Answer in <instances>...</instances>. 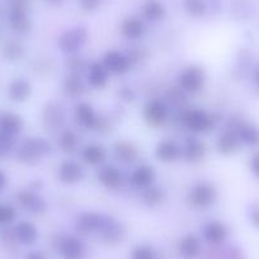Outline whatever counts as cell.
I'll use <instances>...</instances> for the list:
<instances>
[{"label": "cell", "instance_id": "1", "mask_svg": "<svg viewBox=\"0 0 259 259\" xmlns=\"http://www.w3.org/2000/svg\"><path fill=\"white\" fill-rule=\"evenodd\" d=\"M51 151V146L45 139L29 138L26 139L17 150V156L19 160L28 165H33L41 161L44 156Z\"/></svg>", "mask_w": 259, "mask_h": 259}, {"label": "cell", "instance_id": "2", "mask_svg": "<svg viewBox=\"0 0 259 259\" xmlns=\"http://www.w3.org/2000/svg\"><path fill=\"white\" fill-rule=\"evenodd\" d=\"M218 200V191L210 182H198L191 188L188 201L196 208H207Z\"/></svg>", "mask_w": 259, "mask_h": 259}, {"label": "cell", "instance_id": "3", "mask_svg": "<svg viewBox=\"0 0 259 259\" xmlns=\"http://www.w3.org/2000/svg\"><path fill=\"white\" fill-rule=\"evenodd\" d=\"M183 123L189 131L194 134H205L213 127L215 119L206 111L198 108H191L183 114Z\"/></svg>", "mask_w": 259, "mask_h": 259}, {"label": "cell", "instance_id": "4", "mask_svg": "<svg viewBox=\"0 0 259 259\" xmlns=\"http://www.w3.org/2000/svg\"><path fill=\"white\" fill-rule=\"evenodd\" d=\"M205 71L202 68L196 66V65H191V66L186 68L178 76L179 88L184 92H189V93L201 91L205 85Z\"/></svg>", "mask_w": 259, "mask_h": 259}, {"label": "cell", "instance_id": "5", "mask_svg": "<svg viewBox=\"0 0 259 259\" xmlns=\"http://www.w3.org/2000/svg\"><path fill=\"white\" fill-rule=\"evenodd\" d=\"M9 23L18 33H26L31 27L28 13H27L26 0H13L9 9Z\"/></svg>", "mask_w": 259, "mask_h": 259}, {"label": "cell", "instance_id": "6", "mask_svg": "<svg viewBox=\"0 0 259 259\" xmlns=\"http://www.w3.org/2000/svg\"><path fill=\"white\" fill-rule=\"evenodd\" d=\"M87 29L84 27H75L68 29L60 36L59 46L62 51L73 54L80 50L87 41Z\"/></svg>", "mask_w": 259, "mask_h": 259}, {"label": "cell", "instance_id": "7", "mask_svg": "<svg viewBox=\"0 0 259 259\" xmlns=\"http://www.w3.org/2000/svg\"><path fill=\"white\" fill-rule=\"evenodd\" d=\"M104 68L112 74H124L131 68V59L117 50H109L103 56Z\"/></svg>", "mask_w": 259, "mask_h": 259}, {"label": "cell", "instance_id": "8", "mask_svg": "<svg viewBox=\"0 0 259 259\" xmlns=\"http://www.w3.org/2000/svg\"><path fill=\"white\" fill-rule=\"evenodd\" d=\"M144 117L150 126H163L168 119V109L159 99H151L144 107Z\"/></svg>", "mask_w": 259, "mask_h": 259}, {"label": "cell", "instance_id": "9", "mask_svg": "<svg viewBox=\"0 0 259 259\" xmlns=\"http://www.w3.org/2000/svg\"><path fill=\"white\" fill-rule=\"evenodd\" d=\"M59 253L62 259H84L85 246L76 236H65L60 241Z\"/></svg>", "mask_w": 259, "mask_h": 259}, {"label": "cell", "instance_id": "10", "mask_svg": "<svg viewBox=\"0 0 259 259\" xmlns=\"http://www.w3.org/2000/svg\"><path fill=\"white\" fill-rule=\"evenodd\" d=\"M76 121L87 130H98L101 126V118L93 106L85 102H81L75 107Z\"/></svg>", "mask_w": 259, "mask_h": 259}, {"label": "cell", "instance_id": "11", "mask_svg": "<svg viewBox=\"0 0 259 259\" xmlns=\"http://www.w3.org/2000/svg\"><path fill=\"white\" fill-rule=\"evenodd\" d=\"M59 179L65 184H76L84 178V169L74 160H65L59 166Z\"/></svg>", "mask_w": 259, "mask_h": 259}, {"label": "cell", "instance_id": "12", "mask_svg": "<svg viewBox=\"0 0 259 259\" xmlns=\"http://www.w3.org/2000/svg\"><path fill=\"white\" fill-rule=\"evenodd\" d=\"M203 238L211 244H221L229 236V229L224 223L218 220H211L203 225Z\"/></svg>", "mask_w": 259, "mask_h": 259}, {"label": "cell", "instance_id": "13", "mask_svg": "<svg viewBox=\"0 0 259 259\" xmlns=\"http://www.w3.org/2000/svg\"><path fill=\"white\" fill-rule=\"evenodd\" d=\"M18 202L24 210L32 213H42L46 211L47 203L41 196L33 191H22L18 193Z\"/></svg>", "mask_w": 259, "mask_h": 259}, {"label": "cell", "instance_id": "14", "mask_svg": "<svg viewBox=\"0 0 259 259\" xmlns=\"http://www.w3.org/2000/svg\"><path fill=\"white\" fill-rule=\"evenodd\" d=\"M106 215L96 212H85L79 218L78 220V230L83 234L99 233L106 223Z\"/></svg>", "mask_w": 259, "mask_h": 259}, {"label": "cell", "instance_id": "15", "mask_svg": "<svg viewBox=\"0 0 259 259\" xmlns=\"http://www.w3.org/2000/svg\"><path fill=\"white\" fill-rule=\"evenodd\" d=\"M155 178L156 173L153 166L148 165V164H141L133 171V174L130 177V182L138 188L146 189L153 186Z\"/></svg>", "mask_w": 259, "mask_h": 259}, {"label": "cell", "instance_id": "16", "mask_svg": "<svg viewBox=\"0 0 259 259\" xmlns=\"http://www.w3.org/2000/svg\"><path fill=\"white\" fill-rule=\"evenodd\" d=\"M23 128V119L12 112H0V133L14 138Z\"/></svg>", "mask_w": 259, "mask_h": 259}, {"label": "cell", "instance_id": "17", "mask_svg": "<svg viewBox=\"0 0 259 259\" xmlns=\"http://www.w3.org/2000/svg\"><path fill=\"white\" fill-rule=\"evenodd\" d=\"M241 145L240 139L238 138L234 130H226L219 136L216 141V149L220 154L224 155H230V154L236 153Z\"/></svg>", "mask_w": 259, "mask_h": 259}, {"label": "cell", "instance_id": "18", "mask_svg": "<svg viewBox=\"0 0 259 259\" xmlns=\"http://www.w3.org/2000/svg\"><path fill=\"white\" fill-rule=\"evenodd\" d=\"M13 235L18 243L23 245H31L38 239V230L29 221H21L13 229Z\"/></svg>", "mask_w": 259, "mask_h": 259}, {"label": "cell", "instance_id": "19", "mask_svg": "<svg viewBox=\"0 0 259 259\" xmlns=\"http://www.w3.org/2000/svg\"><path fill=\"white\" fill-rule=\"evenodd\" d=\"M182 149L179 148L178 144L174 140H166L158 143L155 148V156L158 160L163 163H170V161L177 160L181 156Z\"/></svg>", "mask_w": 259, "mask_h": 259}, {"label": "cell", "instance_id": "20", "mask_svg": "<svg viewBox=\"0 0 259 259\" xmlns=\"http://www.w3.org/2000/svg\"><path fill=\"white\" fill-rule=\"evenodd\" d=\"M31 83L23 78L14 79L8 87V98L13 102H18V103L27 101L31 97Z\"/></svg>", "mask_w": 259, "mask_h": 259}, {"label": "cell", "instance_id": "21", "mask_svg": "<svg viewBox=\"0 0 259 259\" xmlns=\"http://www.w3.org/2000/svg\"><path fill=\"white\" fill-rule=\"evenodd\" d=\"M98 181L106 188L117 189L121 187L122 182H123V176L116 166L106 165L99 169Z\"/></svg>", "mask_w": 259, "mask_h": 259}, {"label": "cell", "instance_id": "22", "mask_svg": "<svg viewBox=\"0 0 259 259\" xmlns=\"http://www.w3.org/2000/svg\"><path fill=\"white\" fill-rule=\"evenodd\" d=\"M121 33L127 39H139L145 33V23L139 17H127L121 24Z\"/></svg>", "mask_w": 259, "mask_h": 259}, {"label": "cell", "instance_id": "23", "mask_svg": "<svg viewBox=\"0 0 259 259\" xmlns=\"http://www.w3.org/2000/svg\"><path fill=\"white\" fill-rule=\"evenodd\" d=\"M233 130L236 133L238 138L240 139L241 144H246V145L250 146L259 144V128L254 124L241 121L238 122Z\"/></svg>", "mask_w": 259, "mask_h": 259}, {"label": "cell", "instance_id": "24", "mask_svg": "<svg viewBox=\"0 0 259 259\" xmlns=\"http://www.w3.org/2000/svg\"><path fill=\"white\" fill-rule=\"evenodd\" d=\"M109 73L101 62H92L88 69V81L93 88L102 89L108 83Z\"/></svg>", "mask_w": 259, "mask_h": 259}, {"label": "cell", "instance_id": "25", "mask_svg": "<svg viewBox=\"0 0 259 259\" xmlns=\"http://www.w3.org/2000/svg\"><path fill=\"white\" fill-rule=\"evenodd\" d=\"M184 159L187 161H191V163H196V161H200L205 158L206 154V146L198 139H188L186 141V145H184L183 150H182Z\"/></svg>", "mask_w": 259, "mask_h": 259}, {"label": "cell", "instance_id": "26", "mask_svg": "<svg viewBox=\"0 0 259 259\" xmlns=\"http://www.w3.org/2000/svg\"><path fill=\"white\" fill-rule=\"evenodd\" d=\"M81 158L89 165H99L107 158V151L99 144H89L81 151Z\"/></svg>", "mask_w": 259, "mask_h": 259}, {"label": "cell", "instance_id": "27", "mask_svg": "<svg viewBox=\"0 0 259 259\" xmlns=\"http://www.w3.org/2000/svg\"><path fill=\"white\" fill-rule=\"evenodd\" d=\"M166 9L159 0H146L143 6V17L149 22H159L165 18Z\"/></svg>", "mask_w": 259, "mask_h": 259}, {"label": "cell", "instance_id": "28", "mask_svg": "<svg viewBox=\"0 0 259 259\" xmlns=\"http://www.w3.org/2000/svg\"><path fill=\"white\" fill-rule=\"evenodd\" d=\"M179 253L186 259L197 258L201 253V243L197 236L186 235L179 243Z\"/></svg>", "mask_w": 259, "mask_h": 259}, {"label": "cell", "instance_id": "29", "mask_svg": "<svg viewBox=\"0 0 259 259\" xmlns=\"http://www.w3.org/2000/svg\"><path fill=\"white\" fill-rule=\"evenodd\" d=\"M114 155L122 163H134L138 159L139 151L135 145L127 141H118L113 148Z\"/></svg>", "mask_w": 259, "mask_h": 259}, {"label": "cell", "instance_id": "30", "mask_svg": "<svg viewBox=\"0 0 259 259\" xmlns=\"http://www.w3.org/2000/svg\"><path fill=\"white\" fill-rule=\"evenodd\" d=\"M80 144V139L73 130H65L59 138V146L64 153H75Z\"/></svg>", "mask_w": 259, "mask_h": 259}, {"label": "cell", "instance_id": "31", "mask_svg": "<svg viewBox=\"0 0 259 259\" xmlns=\"http://www.w3.org/2000/svg\"><path fill=\"white\" fill-rule=\"evenodd\" d=\"M183 9L189 17L201 18L207 13V2L206 0H183Z\"/></svg>", "mask_w": 259, "mask_h": 259}, {"label": "cell", "instance_id": "32", "mask_svg": "<svg viewBox=\"0 0 259 259\" xmlns=\"http://www.w3.org/2000/svg\"><path fill=\"white\" fill-rule=\"evenodd\" d=\"M65 93L70 97H78L83 93L84 87L83 83H81L80 78L78 75H71L70 78L66 79L64 85Z\"/></svg>", "mask_w": 259, "mask_h": 259}, {"label": "cell", "instance_id": "33", "mask_svg": "<svg viewBox=\"0 0 259 259\" xmlns=\"http://www.w3.org/2000/svg\"><path fill=\"white\" fill-rule=\"evenodd\" d=\"M3 55L8 60H18L23 55V47H22V45L19 42L9 41L4 46Z\"/></svg>", "mask_w": 259, "mask_h": 259}, {"label": "cell", "instance_id": "34", "mask_svg": "<svg viewBox=\"0 0 259 259\" xmlns=\"http://www.w3.org/2000/svg\"><path fill=\"white\" fill-rule=\"evenodd\" d=\"M163 200V192L159 188H154V187H149L144 192V201H145L148 205L155 206L158 203L161 202Z\"/></svg>", "mask_w": 259, "mask_h": 259}, {"label": "cell", "instance_id": "35", "mask_svg": "<svg viewBox=\"0 0 259 259\" xmlns=\"http://www.w3.org/2000/svg\"><path fill=\"white\" fill-rule=\"evenodd\" d=\"M17 211L11 205H0V225H7L16 220Z\"/></svg>", "mask_w": 259, "mask_h": 259}, {"label": "cell", "instance_id": "36", "mask_svg": "<svg viewBox=\"0 0 259 259\" xmlns=\"http://www.w3.org/2000/svg\"><path fill=\"white\" fill-rule=\"evenodd\" d=\"M14 146V138L0 133V159H6L12 153Z\"/></svg>", "mask_w": 259, "mask_h": 259}, {"label": "cell", "instance_id": "37", "mask_svg": "<svg viewBox=\"0 0 259 259\" xmlns=\"http://www.w3.org/2000/svg\"><path fill=\"white\" fill-rule=\"evenodd\" d=\"M133 259H156V256L150 246L139 245L134 249Z\"/></svg>", "mask_w": 259, "mask_h": 259}, {"label": "cell", "instance_id": "38", "mask_svg": "<svg viewBox=\"0 0 259 259\" xmlns=\"http://www.w3.org/2000/svg\"><path fill=\"white\" fill-rule=\"evenodd\" d=\"M102 0H79V4H80L81 9L85 12H94L99 8Z\"/></svg>", "mask_w": 259, "mask_h": 259}, {"label": "cell", "instance_id": "39", "mask_svg": "<svg viewBox=\"0 0 259 259\" xmlns=\"http://www.w3.org/2000/svg\"><path fill=\"white\" fill-rule=\"evenodd\" d=\"M250 170L256 178H259V151L254 154L253 158L250 159Z\"/></svg>", "mask_w": 259, "mask_h": 259}, {"label": "cell", "instance_id": "40", "mask_svg": "<svg viewBox=\"0 0 259 259\" xmlns=\"http://www.w3.org/2000/svg\"><path fill=\"white\" fill-rule=\"evenodd\" d=\"M24 259H49L46 256V254L41 253V251H32V253L27 254Z\"/></svg>", "mask_w": 259, "mask_h": 259}, {"label": "cell", "instance_id": "41", "mask_svg": "<svg viewBox=\"0 0 259 259\" xmlns=\"http://www.w3.org/2000/svg\"><path fill=\"white\" fill-rule=\"evenodd\" d=\"M250 221H251V224H253V225L255 226V228L259 229V208H256V210L251 211Z\"/></svg>", "mask_w": 259, "mask_h": 259}, {"label": "cell", "instance_id": "42", "mask_svg": "<svg viewBox=\"0 0 259 259\" xmlns=\"http://www.w3.org/2000/svg\"><path fill=\"white\" fill-rule=\"evenodd\" d=\"M7 184H8V178H7V174L4 173L2 169H0V192H3L6 189Z\"/></svg>", "mask_w": 259, "mask_h": 259}, {"label": "cell", "instance_id": "43", "mask_svg": "<svg viewBox=\"0 0 259 259\" xmlns=\"http://www.w3.org/2000/svg\"><path fill=\"white\" fill-rule=\"evenodd\" d=\"M254 84H255V88L259 91V65L256 66L255 73H254Z\"/></svg>", "mask_w": 259, "mask_h": 259}, {"label": "cell", "instance_id": "44", "mask_svg": "<svg viewBox=\"0 0 259 259\" xmlns=\"http://www.w3.org/2000/svg\"><path fill=\"white\" fill-rule=\"evenodd\" d=\"M49 4H52V6H57V4H61L64 0H46Z\"/></svg>", "mask_w": 259, "mask_h": 259}]
</instances>
